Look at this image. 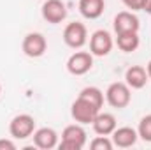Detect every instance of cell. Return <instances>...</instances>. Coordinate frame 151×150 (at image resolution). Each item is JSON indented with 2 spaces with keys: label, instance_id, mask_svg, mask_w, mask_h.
<instances>
[{
  "label": "cell",
  "instance_id": "obj_1",
  "mask_svg": "<svg viewBox=\"0 0 151 150\" xmlns=\"http://www.w3.org/2000/svg\"><path fill=\"white\" fill-rule=\"evenodd\" d=\"M86 145V131L83 124L67 125L62 133V141L58 143L60 150H81Z\"/></svg>",
  "mask_w": 151,
  "mask_h": 150
},
{
  "label": "cell",
  "instance_id": "obj_6",
  "mask_svg": "<svg viewBox=\"0 0 151 150\" xmlns=\"http://www.w3.org/2000/svg\"><path fill=\"white\" fill-rule=\"evenodd\" d=\"M93 67V55L90 51H76L67 60V71L74 76H83Z\"/></svg>",
  "mask_w": 151,
  "mask_h": 150
},
{
  "label": "cell",
  "instance_id": "obj_12",
  "mask_svg": "<svg viewBox=\"0 0 151 150\" xmlns=\"http://www.w3.org/2000/svg\"><path fill=\"white\" fill-rule=\"evenodd\" d=\"M34 145L37 149H42V150H51L55 147H58V134L55 129L51 127H40V129H35L34 134Z\"/></svg>",
  "mask_w": 151,
  "mask_h": 150
},
{
  "label": "cell",
  "instance_id": "obj_8",
  "mask_svg": "<svg viewBox=\"0 0 151 150\" xmlns=\"http://www.w3.org/2000/svg\"><path fill=\"white\" fill-rule=\"evenodd\" d=\"M114 41L107 30H97L90 37V53L93 57H106L111 53Z\"/></svg>",
  "mask_w": 151,
  "mask_h": 150
},
{
  "label": "cell",
  "instance_id": "obj_18",
  "mask_svg": "<svg viewBox=\"0 0 151 150\" xmlns=\"http://www.w3.org/2000/svg\"><path fill=\"white\" fill-rule=\"evenodd\" d=\"M137 134L142 141L151 143V115H146L141 118L139 127H137Z\"/></svg>",
  "mask_w": 151,
  "mask_h": 150
},
{
  "label": "cell",
  "instance_id": "obj_4",
  "mask_svg": "<svg viewBox=\"0 0 151 150\" xmlns=\"http://www.w3.org/2000/svg\"><path fill=\"white\" fill-rule=\"evenodd\" d=\"M86 41H88V30H86V27L83 23L72 21V23H69L65 27V30H63V42L69 48L79 50V48H83L86 44Z\"/></svg>",
  "mask_w": 151,
  "mask_h": 150
},
{
  "label": "cell",
  "instance_id": "obj_22",
  "mask_svg": "<svg viewBox=\"0 0 151 150\" xmlns=\"http://www.w3.org/2000/svg\"><path fill=\"white\" fill-rule=\"evenodd\" d=\"M141 11L151 14V0H142V2H141Z\"/></svg>",
  "mask_w": 151,
  "mask_h": 150
},
{
  "label": "cell",
  "instance_id": "obj_5",
  "mask_svg": "<svg viewBox=\"0 0 151 150\" xmlns=\"http://www.w3.org/2000/svg\"><path fill=\"white\" fill-rule=\"evenodd\" d=\"M99 111H100L99 108H95L91 103H88V101L83 99V97H77L74 103H72V108H70L72 118H74L77 124H83V125L91 124V122L95 120V117H97Z\"/></svg>",
  "mask_w": 151,
  "mask_h": 150
},
{
  "label": "cell",
  "instance_id": "obj_20",
  "mask_svg": "<svg viewBox=\"0 0 151 150\" xmlns=\"http://www.w3.org/2000/svg\"><path fill=\"white\" fill-rule=\"evenodd\" d=\"M125 4L127 9H132V11H141V2L142 0H121Z\"/></svg>",
  "mask_w": 151,
  "mask_h": 150
},
{
  "label": "cell",
  "instance_id": "obj_3",
  "mask_svg": "<svg viewBox=\"0 0 151 150\" xmlns=\"http://www.w3.org/2000/svg\"><path fill=\"white\" fill-rule=\"evenodd\" d=\"M34 131H35V118L27 113L16 115L9 124V133L14 140H27L34 134Z\"/></svg>",
  "mask_w": 151,
  "mask_h": 150
},
{
  "label": "cell",
  "instance_id": "obj_13",
  "mask_svg": "<svg viewBox=\"0 0 151 150\" xmlns=\"http://www.w3.org/2000/svg\"><path fill=\"white\" fill-rule=\"evenodd\" d=\"M91 125H93V131H95L99 136H111L113 131L118 127L116 117H114L113 113H106V111L97 113V117H95V120L91 122Z\"/></svg>",
  "mask_w": 151,
  "mask_h": 150
},
{
  "label": "cell",
  "instance_id": "obj_19",
  "mask_svg": "<svg viewBox=\"0 0 151 150\" xmlns=\"http://www.w3.org/2000/svg\"><path fill=\"white\" fill-rule=\"evenodd\" d=\"M90 147L93 150H113L114 143L113 140H109L107 136H97L95 140L90 141Z\"/></svg>",
  "mask_w": 151,
  "mask_h": 150
},
{
  "label": "cell",
  "instance_id": "obj_11",
  "mask_svg": "<svg viewBox=\"0 0 151 150\" xmlns=\"http://www.w3.org/2000/svg\"><path fill=\"white\" fill-rule=\"evenodd\" d=\"M111 136H113L114 147H118V149H130V147H134V145L137 143V140H139L137 131H135L134 127H128V125H125V127H116Z\"/></svg>",
  "mask_w": 151,
  "mask_h": 150
},
{
  "label": "cell",
  "instance_id": "obj_14",
  "mask_svg": "<svg viewBox=\"0 0 151 150\" xmlns=\"http://www.w3.org/2000/svg\"><path fill=\"white\" fill-rule=\"evenodd\" d=\"M150 76H148V71L142 67V66H132L127 69L125 73V83L134 88V90H139V88H144L146 83H148Z\"/></svg>",
  "mask_w": 151,
  "mask_h": 150
},
{
  "label": "cell",
  "instance_id": "obj_17",
  "mask_svg": "<svg viewBox=\"0 0 151 150\" xmlns=\"http://www.w3.org/2000/svg\"><path fill=\"white\" fill-rule=\"evenodd\" d=\"M79 97H83V99H86L88 103H91L95 108H102L104 106V92L100 90V88H97V87H86V88H83L81 92H79Z\"/></svg>",
  "mask_w": 151,
  "mask_h": 150
},
{
  "label": "cell",
  "instance_id": "obj_23",
  "mask_svg": "<svg viewBox=\"0 0 151 150\" xmlns=\"http://www.w3.org/2000/svg\"><path fill=\"white\" fill-rule=\"evenodd\" d=\"M146 71H148V76H150V79H151V60L148 62V66H146Z\"/></svg>",
  "mask_w": 151,
  "mask_h": 150
},
{
  "label": "cell",
  "instance_id": "obj_15",
  "mask_svg": "<svg viewBox=\"0 0 151 150\" xmlns=\"http://www.w3.org/2000/svg\"><path fill=\"white\" fill-rule=\"evenodd\" d=\"M79 12L86 20H97L104 14L106 9V0H79L77 4Z\"/></svg>",
  "mask_w": 151,
  "mask_h": 150
},
{
  "label": "cell",
  "instance_id": "obj_24",
  "mask_svg": "<svg viewBox=\"0 0 151 150\" xmlns=\"http://www.w3.org/2000/svg\"><path fill=\"white\" fill-rule=\"evenodd\" d=\"M0 94H2V85H0Z\"/></svg>",
  "mask_w": 151,
  "mask_h": 150
},
{
  "label": "cell",
  "instance_id": "obj_2",
  "mask_svg": "<svg viewBox=\"0 0 151 150\" xmlns=\"http://www.w3.org/2000/svg\"><path fill=\"white\" fill-rule=\"evenodd\" d=\"M106 101L109 103V106L113 108H127L132 101V94H130V87L125 81H114L107 87L106 90Z\"/></svg>",
  "mask_w": 151,
  "mask_h": 150
},
{
  "label": "cell",
  "instance_id": "obj_21",
  "mask_svg": "<svg viewBox=\"0 0 151 150\" xmlns=\"http://www.w3.org/2000/svg\"><path fill=\"white\" fill-rule=\"evenodd\" d=\"M0 150H16V143L12 140H0Z\"/></svg>",
  "mask_w": 151,
  "mask_h": 150
},
{
  "label": "cell",
  "instance_id": "obj_9",
  "mask_svg": "<svg viewBox=\"0 0 151 150\" xmlns=\"http://www.w3.org/2000/svg\"><path fill=\"white\" fill-rule=\"evenodd\" d=\"M40 11L42 18L51 25H58L67 18V5L62 0H46Z\"/></svg>",
  "mask_w": 151,
  "mask_h": 150
},
{
  "label": "cell",
  "instance_id": "obj_16",
  "mask_svg": "<svg viewBox=\"0 0 151 150\" xmlns=\"http://www.w3.org/2000/svg\"><path fill=\"white\" fill-rule=\"evenodd\" d=\"M116 44L123 53H132L139 48L141 39L137 32H123V34H116Z\"/></svg>",
  "mask_w": 151,
  "mask_h": 150
},
{
  "label": "cell",
  "instance_id": "obj_10",
  "mask_svg": "<svg viewBox=\"0 0 151 150\" xmlns=\"http://www.w3.org/2000/svg\"><path fill=\"white\" fill-rule=\"evenodd\" d=\"M114 32L116 34H123V32H139V18L132 12V11H121L114 16L113 21Z\"/></svg>",
  "mask_w": 151,
  "mask_h": 150
},
{
  "label": "cell",
  "instance_id": "obj_7",
  "mask_svg": "<svg viewBox=\"0 0 151 150\" xmlns=\"http://www.w3.org/2000/svg\"><path fill=\"white\" fill-rule=\"evenodd\" d=\"M21 48H23V53H25L27 57H30V58H39V57H42V55L46 53V50H47V41H46V37H44L42 34H39V32H30V34L25 36Z\"/></svg>",
  "mask_w": 151,
  "mask_h": 150
}]
</instances>
